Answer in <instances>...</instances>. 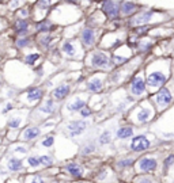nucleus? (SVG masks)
I'll return each instance as SVG.
<instances>
[{"instance_id": "c85d7f7f", "label": "nucleus", "mask_w": 174, "mask_h": 183, "mask_svg": "<svg viewBox=\"0 0 174 183\" xmlns=\"http://www.w3.org/2000/svg\"><path fill=\"white\" fill-rule=\"evenodd\" d=\"M133 163H135V160L132 159V157H125V159L117 160L116 167L117 168H120V170H124V168H128V167L133 166Z\"/></svg>"}, {"instance_id": "2eb2a0df", "label": "nucleus", "mask_w": 174, "mask_h": 183, "mask_svg": "<svg viewBox=\"0 0 174 183\" xmlns=\"http://www.w3.org/2000/svg\"><path fill=\"white\" fill-rule=\"evenodd\" d=\"M102 12L105 14L106 18L109 19H117L120 17V3L114 2V0H103L102 2V7H101Z\"/></svg>"}, {"instance_id": "8fccbe9b", "label": "nucleus", "mask_w": 174, "mask_h": 183, "mask_svg": "<svg viewBox=\"0 0 174 183\" xmlns=\"http://www.w3.org/2000/svg\"><path fill=\"white\" fill-rule=\"evenodd\" d=\"M50 183H61V182H57V181H55V182H50Z\"/></svg>"}, {"instance_id": "3c124183", "label": "nucleus", "mask_w": 174, "mask_h": 183, "mask_svg": "<svg viewBox=\"0 0 174 183\" xmlns=\"http://www.w3.org/2000/svg\"><path fill=\"white\" fill-rule=\"evenodd\" d=\"M79 183H82V182H79Z\"/></svg>"}, {"instance_id": "b1692460", "label": "nucleus", "mask_w": 174, "mask_h": 183, "mask_svg": "<svg viewBox=\"0 0 174 183\" xmlns=\"http://www.w3.org/2000/svg\"><path fill=\"white\" fill-rule=\"evenodd\" d=\"M137 11V6L132 2H122L120 4V12H121L124 17H129V15L135 14Z\"/></svg>"}, {"instance_id": "49530a36", "label": "nucleus", "mask_w": 174, "mask_h": 183, "mask_svg": "<svg viewBox=\"0 0 174 183\" xmlns=\"http://www.w3.org/2000/svg\"><path fill=\"white\" fill-rule=\"evenodd\" d=\"M65 3H69V4H74V6H76V3H78V0H64Z\"/></svg>"}, {"instance_id": "aec40b11", "label": "nucleus", "mask_w": 174, "mask_h": 183, "mask_svg": "<svg viewBox=\"0 0 174 183\" xmlns=\"http://www.w3.org/2000/svg\"><path fill=\"white\" fill-rule=\"evenodd\" d=\"M64 171L68 174V175H71L72 178L75 179H80L82 176H83V168H82V166L76 162H71V163H67L64 166Z\"/></svg>"}, {"instance_id": "39448f33", "label": "nucleus", "mask_w": 174, "mask_h": 183, "mask_svg": "<svg viewBox=\"0 0 174 183\" xmlns=\"http://www.w3.org/2000/svg\"><path fill=\"white\" fill-rule=\"evenodd\" d=\"M45 94V90L41 87H31L26 91L25 94H22L19 98V103L27 106V107H34L38 102H41Z\"/></svg>"}, {"instance_id": "72a5a7b5", "label": "nucleus", "mask_w": 174, "mask_h": 183, "mask_svg": "<svg viewBox=\"0 0 174 183\" xmlns=\"http://www.w3.org/2000/svg\"><path fill=\"white\" fill-rule=\"evenodd\" d=\"M97 151V145H95V143H88V144H86L83 148H82V155L83 156H86V155H91V153H94Z\"/></svg>"}, {"instance_id": "f8f14e48", "label": "nucleus", "mask_w": 174, "mask_h": 183, "mask_svg": "<svg viewBox=\"0 0 174 183\" xmlns=\"http://www.w3.org/2000/svg\"><path fill=\"white\" fill-rule=\"evenodd\" d=\"M79 41H80L82 46H83L84 49H91L97 42V30L90 26L80 29Z\"/></svg>"}, {"instance_id": "09e8293b", "label": "nucleus", "mask_w": 174, "mask_h": 183, "mask_svg": "<svg viewBox=\"0 0 174 183\" xmlns=\"http://www.w3.org/2000/svg\"><path fill=\"white\" fill-rule=\"evenodd\" d=\"M2 86H3V81H2V80H0V88H2Z\"/></svg>"}, {"instance_id": "37998d69", "label": "nucleus", "mask_w": 174, "mask_h": 183, "mask_svg": "<svg viewBox=\"0 0 174 183\" xmlns=\"http://www.w3.org/2000/svg\"><path fill=\"white\" fill-rule=\"evenodd\" d=\"M12 109H14V103H12V102H7V103L4 105V109L0 110V113H2V114H6V113L11 111Z\"/></svg>"}, {"instance_id": "9d476101", "label": "nucleus", "mask_w": 174, "mask_h": 183, "mask_svg": "<svg viewBox=\"0 0 174 183\" xmlns=\"http://www.w3.org/2000/svg\"><path fill=\"white\" fill-rule=\"evenodd\" d=\"M154 117V110L151 106H145V105H140L137 106V109L133 113V118L132 121L137 125H144L147 122H150Z\"/></svg>"}, {"instance_id": "c9c22d12", "label": "nucleus", "mask_w": 174, "mask_h": 183, "mask_svg": "<svg viewBox=\"0 0 174 183\" xmlns=\"http://www.w3.org/2000/svg\"><path fill=\"white\" fill-rule=\"evenodd\" d=\"M109 168H106V167H103V168H101L99 171L97 172V175H95V179L98 182H103L105 179L107 178V175H109Z\"/></svg>"}, {"instance_id": "e433bc0d", "label": "nucleus", "mask_w": 174, "mask_h": 183, "mask_svg": "<svg viewBox=\"0 0 174 183\" xmlns=\"http://www.w3.org/2000/svg\"><path fill=\"white\" fill-rule=\"evenodd\" d=\"M137 46H139V52L144 53V52H147V50H150V49H151L153 43H151L150 41H139Z\"/></svg>"}, {"instance_id": "de8ad7c7", "label": "nucleus", "mask_w": 174, "mask_h": 183, "mask_svg": "<svg viewBox=\"0 0 174 183\" xmlns=\"http://www.w3.org/2000/svg\"><path fill=\"white\" fill-rule=\"evenodd\" d=\"M2 27H3V21L0 19V29H2Z\"/></svg>"}, {"instance_id": "f03ea898", "label": "nucleus", "mask_w": 174, "mask_h": 183, "mask_svg": "<svg viewBox=\"0 0 174 183\" xmlns=\"http://www.w3.org/2000/svg\"><path fill=\"white\" fill-rule=\"evenodd\" d=\"M86 65L93 69L109 71V69L112 68V61H110V57L103 50H93V52L87 53Z\"/></svg>"}, {"instance_id": "2f4dec72", "label": "nucleus", "mask_w": 174, "mask_h": 183, "mask_svg": "<svg viewBox=\"0 0 174 183\" xmlns=\"http://www.w3.org/2000/svg\"><path fill=\"white\" fill-rule=\"evenodd\" d=\"M40 163H41V167H52L55 164V159L52 156H49V155H41Z\"/></svg>"}, {"instance_id": "58836bf2", "label": "nucleus", "mask_w": 174, "mask_h": 183, "mask_svg": "<svg viewBox=\"0 0 174 183\" xmlns=\"http://www.w3.org/2000/svg\"><path fill=\"white\" fill-rule=\"evenodd\" d=\"M55 0H38L37 2V8H41V10H48L50 6L53 4Z\"/></svg>"}, {"instance_id": "dca6fc26", "label": "nucleus", "mask_w": 174, "mask_h": 183, "mask_svg": "<svg viewBox=\"0 0 174 183\" xmlns=\"http://www.w3.org/2000/svg\"><path fill=\"white\" fill-rule=\"evenodd\" d=\"M106 76L103 73H97L93 77H90L86 81V91L88 92H94L98 94L103 90V83H105Z\"/></svg>"}, {"instance_id": "9b49d317", "label": "nucleus", "mask_w": 174, "mask_h": 183, "mask_svg": "<svg viewBox=\"0 0 174 183\" xmlns=\"http://www.w3.org/2000/svg\"><path fill=\"white\" fill-rule=\"evenodd\" d=\"M88 96L86 94H78L72 98L71 100H68V103L64 106V111L74 114V113H79L84 106H87Z\"/></svg>"}, {"instance_id": "a18cd8bd", "label": "nucleus", "mask_w": 174, "mask_h": 183, "mask_svg": "<svg viewBox=\"0 0 174 183\" xmlns=\"http://www.w3.org/2000/svg\"><path fill=\"white\" fill-rule=\"evenodd\" d=\"M29 14H30V12H29V8L23 7V8H21V11H19V18H22V19H26V17H27Z\"/></svg>"}, {"instance_id": "393cba45", "label": "nucleus", "mask_w": 174, "mask_h": 183, "mask_svg": "<svg viewBox=\"0 0 174 183\" xmlns=\"http://www.w3.org/2000/svg\"><path fill=\"white\" fill-rule=\"evenodd\" d=\"M116 137L118 140H126V138L133 137V128H131V126H121V128L117 129Z\"/></svg>"}, {"instance_id": "4468645a", "label": "nucleus", "mask_w": 174, "mask_h": 183, "mask_svg": "<svg viewBox=\"0 0 174 183\" xmlns=\"http://www.w3.org/2000/svg\"><path fill=\"white\" fill-rule=\"evenodd\" d=\"M151 147V140L147 137L145 134H139V136H135L132 138L131 144H129V148H131L132 152H144L147 151L148 148Z\"/></svg>"}, {"instance_id": "4be33fe9", "label": "nucleus", "mask_w": 174, "mask_h": 183, "mask_svg": "<svg viewBox=\"0 0 174 183\" xmlns=\"http://www.w3.org/2000/svg\"><path fill=\"white\" fill-rule=\"evenodd\" d=\"M6 167L10 172H19L23 170V162L21 159L15 156H10L7 159V163H6Z\"/></svg>"}, {"instance_id": "c03bdc74", "label": "nucleus", "mask_w": 174, "mask_h": 183, "mask_svg": "<svg viewBox=\"0 0 174 183\" xmlns=\"http://www.w3.org/2000/svg\"><path fill=\"white\" fill-rule=\"evenodd\" d=\"M147 30H148V26H137L133 33L136 34V35H141V34H144Z\"/></svg>"}, {"instance_id": "79ce46f5", "label": "nucleus", "mask_w": 174, "mask_h": 183, "mask_svg": "<svg viewBox=\"0 0 174 183\" xmlns=\"http://www.w3.org/2000/svg\"><path fill=\"white\" fill-rule=\"evenodd\" d=\"M26 183H45V181H44L40 175H33V176H29V178H27Z\"/></svg>"}, {"instance_id": "6e6552de", "label": "nucleus", "mask_w": 174, "mask_h": 183, "mask_svg": "<svg viewBox=\"0 0 174 183\" xmlns=\"http://www.w3.org/2000/svg\"><path fill=\"white\" fill-rule=\"evenodd\" d=\"M174 95H173V91L170 87H160L159 90L157 91V94L153 96V100L155 103V106L158 107L159 110H164L170 103L173 102Z\"/></svg>"}, {"instance_id": "a19ab883", "label": "nucleus", "mask_w": 174, "mask_h": 183, "mask_svg": "<svg viewBox=\"0 0 174 183\" xmlns=\"http://www.w3.org/2000/svg\"><path fill=\"white\" fill-rule=\"evenodd\" d=\"M91 114H93V110H91L90 106H84L83 109L79 111V115H80L82 118H87V117H91Z\"/></svg>"}, {"instance_id": "f704fd0d", "label": "nucleus", "mask_w": 174, "mask_h": 183, "mask_svg": "<svg viewBox=\"0 0 174 183\" xmlns=\"http://www.w3.org/2000/svg\"><path fill=\"white\" fill-rule=\"evenodd\" d=\"M133 183H157V181L150 175H139L135 178Z\"/></svg>"}, {"instance_id": "1a4fd4ad", "label": "nucleus", "mask_w": 174, "mask_h": 183, "mask_svg": "<svg viewBox=\"0 0 174 183\" xmlns=\"http://www.w3.org/2000/svg\"><path fill=\"white\" fill-rule=\"evenodd\" d=\"M129 92L135 98H140L145 95L147 84H145V77L143 76V73H137L132 77L131 83H129Z\"/></svg>"}, {"instance_id": "6ab92c4d", "label": "nucleus", "mask_w": 174, "mask_h": 183, "mask_svg": "<svg viewBox=\"0 0 174 183\" xmlns=\"http://www.w3.org/2000/svg\"><path fill=\"white\" fill-rule=\"evenodd\" d=\"M69 92H71V84H69V83H61L52 91L50 96H52L53 100L60 102V100L65 99V98L69 95Z\"/></svg>"}, {"instance_id": "ddd939ff", "label": "nucleus", "mask_w": 174, "mask_h": 183, "mask_svg": "<svg viewBox=\"0 0 174 183\" xmlns=\"http://www.w3.org/2000/svg\"><path fill=\"white\" fill-rule=\"evenodd\" d=\"M158 160L154 156H143L136 162V171L139 174H150L157 170Z\"/></svg>"}, {"instance_id": "ea45409f", "label": "nucleus", "mask_w": 174, "mask_h": 183, "mask_svg": "<svg viewBox=\"0 0 174 183\" xmlns=\"http://www.w3.org/2000/svg\"><path fill=\"white\" fill-rule=\"evenodd\" d=\"M174 166V155H169V156L164 159V162H163V167H164V170H170V167Z\"/></svg>"}, {"instance_id": "7ed1b4c3", "label": "nucleus", "mask_w": 174, "mask_h": 183, "mask_svg": "<svg viewBox=\"0 0 174 183\" xmlns=\"http://www.w3.org/2000/svg\"><path fill=\"white\" fill-rule=\"evenodd\" d=\"M61 53L64 57L80 60L84 57V48L78 39H65L61 42Z\"/></svg>"}, {"instance_id": "c756f323", "label": "nucleus", "mask_w": 174, "mask_h": 183, "mask_svg": "<svg viewBox=\"0 0 174 183\" xmlns=\"http://www.w3.org/2000/svg\"><path fill=\"white\" fill-rule=\"evenodd\" d=\"M52 41H53V37L50 35V34H42V35L38 38L40 45L42 46L44 49H48L50 46V43H52Z\"/></svg>"}, {"instance_id": "0eeeda50", "label": "nucleus", "mask_w": 174, "mask_h": 183, "mask_svg": "<svg viewBox=\"0 0 174 183\" xmlns=\"http://www.w3.org/2000/svg\"><path fill=\"white\" fill-rule=\"evenodd\" d=\"M56 110H57L56 100H53L52 98H50V99H45L40 106L36 107L34 113H31V119H33V121H38V119L44 118V117L52 115L53 113H56Z\"/></svg>"}, {"instance_id": "20e7f679", "label": "nucleus", "mask_w": 174, "mask_h": 183, "mask_svg": "<svg viewBox=\"0 0 174 183\" xmlns=\"http://www.w3.org/2000/svg\"><path fill=\"white\" fill-rule=\"evenodd\" d=\"M29 114H30V111L27 109H21V110H17V111L11 113L10 117L7 118L8 130L15 132V133H19L21 128L26 124Z\"/></svg>"}, {"instance_id": "f257e3e1", "label": "nucleus", "mask_w": 174, "mask_h": 183, "mask_svg": "<svg viewBox=\"0 0 174 183\" xmlns=\"http://www.w3.org/2000/svg\"><path fill=\"white\" fill-rule=\"evenodd\" d=\"M167 79H169L167 71H164L162 67H157V62L148 65L147 75H145V84L150 91L159 90L160 87H163Z\"/></svg>"}, {"instance_id": "bb28decb", "label": "nucleus", "mask_w": 174, "mask_h": 183, "mask_svg": "<svg viewBox=\"0 0 174 183\" xmlns=\"http://www.w3.org/2000/svg\"><path fill=\"white\" fill-rule=\"evenodd\" d=\"M40 58H41L40 53H27V54L23 57V62H25V65H27V67H33V65L37 64V61H38Z\"/></svg>"}, {"instance_id": "5701e85b", "label": "nucleus", "mask_w": 174, "mask_h": 183, "mask_svg": "<svg viewBox=\"0 0 174 183\" xmlns=\"http://www.w3.org/2000/svg\"><path fill=\"white\" fill-rule=\"evenodd\" d=\"M29 27H30V23L27 19L18 18V19L14 22V29L17 31V34H19L21 37H26L27 31H29Z\"/></svg>"}, {"instance_id": "a211bd4d", "label": "nucleus", "mask_w": 174, "mask_h": 183, "mask_svg": "<svg viewBox=\"0 0 174 183\" xmlns=\"http://www.w3.org/2000/svg\"><path fill=\"white\" fill-rule=\"evenodd\" d=\"M155 12L153 10H148V11H143L140 14H137L136 17H133L131 21H129V24L131 26H147V23H150L153 21Z\"/></svg>"}, {"instance_id": "473e14b6", "label": "nucleus", "mask_w": 174, "mask_h": 183, "mask_svg": "<svg viewBox=\"0 0 174 183\" xmlns=\"http://www.w3.org/2000/svg\"><path fill=\"white\" fill-rule=\"evenodd\" d=\"M27 166L31 167V168H40V167H41L40 156H37V155L29 156V157H27Z\"/></svg>"}, {"instance_id": "603ef678", "label": "nucleus", "mask_w": 174, "mask_h": 183, "mask_svg": "<svg viewBox=\"0 0 174 183\" xmlns=\"http://www.w3.org/2000/svg\"><path fill=\"white\" fill-rule=\"evenodd\" d=\"M10 2H11V0H10Z\"/></svg>"}, {"instance_id": "423d86ee", "label": "nucleus", "mask_w": 174, "mask_h": 183, "mask_svg": "<svg viewBox=\"0 0 174 183\" xmlns=\"http://www.w3.org/2000/svg\"><path fill=\"white\" fill-rule=\"evenodd\" d=\"M88 126H90V122L87 119H72V121H68L63 129H64V133L68 137L74 138V137H79L80 134H83L87 130Z\"/></svg>"}, {"instance_id": "7c9ffc66", "label": "nucleus", "mask_w": 174, "mask_h": 183, "mask_svg": "<svg viewBox=\"0 0 174 183\" xmlns=\"http://www.w3.org/2000/svg\"><path fill=\"white\" fill-rule=\"evenodd\" d=\"M15 45H17L19 49L29 48V46H31V39L29 37H19V38L15 41Z\"/></svg>"}, {"instance_id": "a878e982", "label": "nucleus", "mask_w": 174, "mask_h": 183, "mask_svg": "<svg viewBox=\"0 0 174 183\" xmlns=\"http://www.w3.org/2000/svg\"><path fill=\"white\" fill-rule=\"evenodd\" d=\"M55 141H56L55 134H46V136H44V137L40 140L38 147H42V148H52L53 145H55Z\"/></svg>"}, {"instance_id": "4c0bfd02", "label": "nucleus", "mask_w": 174, "mask_h": 183, "mask_svg": "<svg viewBox=\"0 0 174 183\" xmlns=\"http://www.w3.org/2000/svg\"><path fill=\"white\" fill-rule=\"evenodd\" d=\"M10 151H11L12 153L26 155L27 153V147H25V145H14V147H11Z\"/></svg>"}, {"instance_id": "f3484780", "label": "nucleus", "mask_w": 174, "mask_h": 183, "mask_svg": "<svg viewBox=\"0 0 174 183\" xmlns=\"http://www.w3.org/2000/svg\"><path fill=\"white\" fill-rule=\"evenodd\" d=\"M41 136V128L38 126H26L23 130L19 132V136H18V140L23 141V143H29V141H33L36 138H38Z\"/></svg>"}, {"instance_id": "cd10ccee", "label": "nucleus", "mask_w": 174, "mask_h": 183, "mask_svg": "<svg viewBox=\"0 0 174 183\" xmlns=\"http://www.w3.org/2000/svg\"><path fill=\"white\" fill-rule=\"evenodd\" d=\"M112 143V132L110 130H105L103 133L99 134L98 137V144L99 145H107Z\"/></svg>"}, {"instance_id": "412c9836", "label": "nucleus", "mask_w": 174, "mask_h": 183, "mask_svg": "<svg viewBox=\"0 0 174 183\" xmlns=\"http://www.w3.org/2000/svg\"><path fill=\"white\" fill-rule=\"evenodd\" d=\"M55 27H56L55 22H52L50 19H44L36 23V30L40 34H49L52 29H55Z\"/></svg>"}]
</instances>
